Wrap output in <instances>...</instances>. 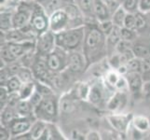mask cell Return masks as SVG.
Wrapping results in <instances>:
<instances>
[{
  "instance_id": "obj_1",
  "label": "cell",
  "mask_w": 150,
  "mask_h": 140,
  "mask_svg": "<svg viewBox=\"0 0 150 140\" xmlns=\"http://www.w3.org/2000/svg\"><path fill=\"white\" fill-rule=\"evenodd\" d=\"M84 38V27L70 29L55 36L56 44L66 50H75L79 46Z\"/></svg>"
},
{
  "instance_id": "obj_2",
  "label": "cell",
  "mask_w": 150,
  "mask_h": 140,
  "mask_svg": "<svg viewBox=\"0 0 150 140\" xmlns=\"http://www.w3.org/2000/svg\"><path fill=\"white\" fill-rule=\"evenodd\" d=\"M49 24V20L42 9H35L32 11V16H31L30 21V25L32 26L33 30L41 35L47 32Z\"/></svg>"
},
{
  "instance_id": "obj_3",
  "label": "cell",
  "mask_w": 150,
  "mask_h": 140,
  "mask_svg": "<svg viewBox=\"0 0 150 140\" xmlns=\"http://www.w3.org/2000/svg\"><path fill=\"white\" fill-rule=\"evenodd\" d=\"M69 20L70 19L64 9H57L51 14L50 20V26L51 30L55 33L62 32V30L64 28Z\"/></svg>"
},
{
  "instance_id": "obj_4",
  "label": "cell",
  "mask_w": 150,
  "mask_h": 140,
  "mask_svg": "<svg viewBox=\"0 0 150 140\" xmlns=\"http://www.w3.org/2000/svg\"><path fill=\"white\" fill-rule=\"evenodd\" d=\"M55 43V36L50 32H45L40 35L38 42V48L40 53L49 54L52 51Z\"/></svg>"
},
{
  "instance_id": "obj_5",
  "label": "cell",
  "mask_w": 150,
  "mask_h": 140,
  "mask_svg": "<svg viewBox=\"0 0 150 140\" xmlns=\"http://www.w3.org/2000/svg\"><path fill=\"white\" fill-rule=\"evenodd\" d=\"M103 33L100 29H91L86 38V46L91 50H95L100 47L103 40Z\"/></svg>"
},
{
  "instance_id": "obj_6",
  "label": "cell",
  "mask_w": 150,
  "mask_h": 140,
  "mask_svg": "<svg viewBox=\"0 0 150 140\" xmlns=\"http://www.w3.org/2000/svg\"><path fill=\"white\" fill-rule=\"evenodd\" d=\"M32 12L26 9H20L18 11L13 15V28L22 29L28 25L31 21Z\"/></svg>"
},
{
  "instance_id": "obj_7",
  "label": "cell",
  "mask_w": 150,
  "mask_h": 140,
  "mask_svg": "<svg viewBox=\"0 0 150 140\" xmlns=\"http://www.w3.org/2000/svg\"><path fill=\"white\" fill-rule=\"evenodd\" d=\"M31 128V123L26 119H19L11 123V134L14 136L27 133Z\"/></svg>"
},
{
  "instance_id": "obj_8",
  "label": "cell",
  "mask_w": 150,
  "mask_h": 140,
  "mask_svg": "<svg viewBox=\"0 0 150 140\" xmlns=\"http://www.w3.org/2000/svg\"><path fill=\"white\" fill-rule=\"evenodd\" d=\"M68 65L72 71L79 72L84 68L85 66V58L81 53H74L69 56Z\"/></svg>"
},
{
  "instance_id": "obj_9",
  "label": "cell",
  "mask_w": 150,
  "mask_h": 140,
  "mask_svg": "<svg viewBox=\"0 0 150 140\" xmlns=\"http://www.w3.org/2000/svg\"><path fill=\"white\" fill-rule=\"evenodd\" d=\"M39 111L42 112L46 118H52L56 115V105L53 100L51 99H44L38 106Z\"/></svg>"
},
{
  "instance_id": "obj_10",
  "label": "cell",
  "mask_w": 150,
  "mask_h": 140,
  "mask_svg": "<svg viewBox=\"0 0 150 140\" xmlns=\"http://www.w3.org/2000/svg\"><path fill=\"white\" fill-rule=\"evenodd\" d=\"M49 66L47 62H45L44 60L39 59L37 61V63L34 65V74L35 76L38 77V80H46L49 77Z\"/></svg>"
},
{
  "instance_id": "obj_11",
  "label": "cell",
  "mask_w": 150,
  "mask_h": 140,
  "mask_svg": "<svg viewBox=\"0 0 150 140\" xmlns=\"http://www.w3.org/2000/svg\"><path fill=\"white\" fill-rule=\"evenodd\" d=\"M27 38V33H25L22 29L13 28L7 31L6 34V40L8 42H23L26 41Z\"/></svg>"
},
{
  "instance_id": "obj_12",
  "label": "cell",
  "mask_w": 150,
  "mask_h": 140,
  "mask_svg": "<svg viewBox=\"0 0 150 140\" xmlns=\"http://www.w3.org/2000/svg\"><path fill=\"white\" fill-rule=\"evenodd\" d=\"M47 64L49 66V69L53 71V72H57L61 70L64 67V62L63 59L59 56V54L57 53H50L48 54V58H47Z\"/></svg>"
},
{
  "instance_id": "obj_13",
  "label": "cell",
  "mask_w": 150,
  "mask_h": 140,
  "mask_svg": "<svg viewBox=\"0 0 150 140\" xmlns=\"http://www.w3.org/2000/svg\"><path fill=\"white\" fill-rule=\"evenodd\" d=\"M108 121L117 131L120 132H125L129 123L126 116H108Z\"/></svg>"
},
{
  "instance_id": "obj_14",
  "label": "cell",
  "mask_w": 150,
  "mask_h": 140,
  "mask_svg": "<svg viewBox=\"0 0 150 140\" xmlns=\"http://www.w3.org/2000/svg\"><path fill=\"white\" fill-rule=\"evenodd\" d=\"M93 10L100 21H105L109 17V9L101 0H93Z\"/></svg>"
},
{
  "instance_id": "obj_15",
  "label": "cell",
  "mask_w": 150,
  "mask_h": 140,
  "mask_svg": "<svg viewBox=\"0 0 150 140\" xmlns=\"http://www.w3.org/2000/svg\"><path fill=\"white\" fill-rule=\"evenodd\" d=\"M129 86L132 92H139L143 87V80L137 72H131L129 77Z\"/></svg>"
},
{
  "instance_id": "obj_16",
  "label": "cell",
  "mask_w": 150,
  "mask_h": 140,
  "mask_svg": "<svg viewBox=\"0 0 150 140\" xmlns=\"http://www.w3.org/2000/svg\"><path fill=\"white\" fill-rule=\"evenodd\" d=\"M0 28L7 32L13 28V16L8 12H2L0 16Z\"/></svg>"
},
{
  "instance_id": "obj_17",
  "label": "cell",
  "mask_w": 150,
  "mask_h": 140,
  "mask_svg": "<svg viewBox=\"0 0 150 140\" xmlns=\"http://www.w3.org/2000/svg\"><path fill=\"white\" fill-rule=\"evenodd\" d=\"M126 15H127V13H126V10L124 9V8L120 7L115 12L113 13V17H112L113 23L115 25H117V26L123 27Z\"/></svg>"
},
{
  "instance_id": "obj_18",
  "label": "cell",
  "mask_w": 150,
  "mask_h": 140,
  "mask_svg": "<svg viewBox=\"0 0 150 140\" xmlns=\"http://www.w3.org/2000/svg\"><path fill=\"white\" fill-rule=\"evenodd\" d=\"M132 51L135 57L140 59L150 56V48L144 44H135L132 47Z\"/></svg>"
},
{
  "instance_id": "obj_19",
  "label": "cell",
  "mask_w": 150,
  "mask_h": 140,
  "mask_svg": "<svg viewBox=\"0 0 150 140\" xmlns=\"http://www.w3.org/2000/svg\"><path fill=\"white\" fill-rule=\"evenodd\" d=\"M121 27L114 25V28L110 32V34L108 35L107 38V42L108 44H110L112 46L117 45L120 41L121 40Z\"/></svg>"
},
{
  "instance_id": "obj_20",
  "label": "cell",
  "mask_w": 150,
  "mask_h": 140,
  "mask_svg": "<svg viewBox=\"0 0 150 140\" xmlns=\"http://www.w3.org/2000/svg\"><path fill=\"white\" fill-rule=\"evenodd\" d=\"M103 97V91L102 88L98 85H94L89 91V99L91 103L97 104L99 103Z\"/></svg>"
},
{
  "instance_id": "obj_21",
  "label": "cell",
  "mask_w": 150,
  "mask_h": 140,
  "mask_svg": "<svg viewBox=\"0 0 150 140\" xmlns=\"http://www.w3.org/2000/svg\"><path fill=\"white\" fill-rule=\"evenodd\" d=\"M133 125L139 131H147L149 129V122L146 117L137 116L133 119Z\"/></svg>"
},
{
  "instance_id": "obj_22",
  "label": "cell",
  "mask_w": 150,
  "mask_h": 140,
  "mask_svg": "<svg viewBox=\"0 0 150 140\" xmlns=\"http://www.w3.org/2000/svg\"><path fill=\"white\" fill-rule=\"evenodd\" d=\"M22 88V80L19 79V77H11L7 81V89L8 92H13L19 91Z\"/></svg>"
},
{
  "instance_id": "obj_23",
  "label": "cell",
  "mask_w": 150,
  "mask_h": 140,
  "mask_svg": "<svg viewBox=\"0 0 150 140\" xmlns=\"http://www.w3.org/2000/svg\"><path fill=\"white\" fill-rule=\"evenodd\" d=\"M124 99V95H122V93H120L117 92L116 93L115 95H114L109 103H108V109L110 110H117L118 107H120V105H122V100Z\"/></svg>"
},
{
  "instance_id": "obj_24",
  "label": "cell",
  "mask_w": 150,
  "mask_h": 140,
  "mask_svg": "<svg viewBox=\"0 0 150 140\" xmlns=\"http://www.w3.org/2000/svg\"><path fill=\"white\" fill-rule=\"evenodd\" d=\"M34 92V83H32L31 81L24 83V85L20 89L21 99H26V98L31 97Z\"/></svg>"
},
{
  "instance_id": "obj_25",
  "label": "cell",
  "mask_w": 150,
  "mask_h": 140,
  "mask_svg": "<svg viewBox=\"0 0 150 140\" xmlns=\"http://www.w3.org/2000/svg\"><path fill=\"white\" fill-rule=\"evenodd\" d=\"M32 104L31 102H28L26 100H20L17 104V112L21 115H26V114L30 113L32 110Z\"/></svg>"
},
{
  "instance_id": "obj_26",
  "label": "cell",
  "mask_w": 150,
  "mask_h": 140,
  "mask_svg": "<svg viewBox=\"0 0 150 140\" xmlns=\"http://www.w3.org/2000/svg\"><path fill=\"white\" fill-rule=\"evenodd\" d=\"M128 67V71L130 72H141V67H142V61L140 58H137V57H134L132 60H130L126 64Z\"/></svg>"
},
{
  "instance_id": "obj_27",
  "label": "cell",
  "mask_w": 150,
  "mask_h": 140,
  "mask_svg": "<svg viewBox=\"0 0 150 140\" xmlns=\"http://www.w3.org/2000/svg\"><path fill=\"white\" fill-rule=\"evenodd\" d=\"M60 107H61V109L66 113L72 112L74 110V107H75L73 101H72V99L69 97L62 98L61 102H60Z\"/></svg>"
},
{
  "instance_id": "obj_28",
  "label": "cell",
  "mask_w": 150,
  "mask_h": 140,
  "mask_svg": "<svg viewBox=\"0 0 150 140\" xmlns=\"http://www.w3.org/2000/svg\"><path fill=\"white\" fill-rule=\"evenodd\" d=\"M46 126L43 122H37L35 125L31 129V134H32L33 139H39L41 134H43V132L45 131Z\"/></svg>"
},
{
  "instance_id": "obj_29",
  "label": "cell",
  "mask_w": 150,
  "mask_h": 140,
  "mask_svg": "<svg viewBox=\"0 0 150 140\" xmlns=\"http://www.w3.org/2000/svg\"><path fill=\"white\" fill-rule=\"evenodd\" d=\"M1 59L4 62H6V63H12V62H14L17 58L12 54V53L10 51L8 48V46L7 45V46L1 47Z\"/></svg>"
},
{
  "instance_id": "obj_30",
  "label": "cell",
  "mask_w": 150,
  "mask_h": 140,
  "mask_svg": "<svg viewBox=\"0 0 150 140\" xmlns=\"http://www.w3.org/2000/svg\"><path fill=\"white\" fill-rule=\"evenodd\" d=\"M17 76L23 83L30 82L31 80H32V73H31V71L28 68H20L19 72L17 73Z\"/></svg>"
},
{
  "instance_id": "obj_31",
  "label": "cell",
  "mask_w": 150,
  "mask_h": 140,
  "mask_svg": "<svg viewBox=\"0 0 150 140\" xmlns=\"http://www.w3.org/2000/svg\"><path fill=\"white\" fill-rule=\"evenodd\" d=\"M128 29L131 30H135L136 29V22H135V15L132 13H128L125 17V21H124V26Z\"/></svg>"
},
{
  "instance_id": "obj_32",
  "label": "cell",
  "mask_w": 150,
  "mask_h": 140,
  "mask_svg": "<svg viewBox=\"0 0 150 140\" xmlns=\"http://www.w3.org/2000/svg\"><path fill=\"white\" fill-rule=\"evenodd\" d=\"M114 24L112 21H108V20H105V21H101L100 23V30L103 34H106L107 36L110 34V32L112 31V29L114 28Z\"/></svg>"
},
{
  "instance_id": "obj_33",
  "label": "cell",
  "mask_w": 150,
  "mask_h": 140,
  "mask_svg": "<svg viewBox=\"0 0 150 140\" xmlns=\"http://www.w3.org/2000/svg\"><path fill=\"white\" fill-rule=\"evenodd\" d=\"M79 6L83 12L90 13L93 9V0H79Z\"/></svg>"
},
{
  "instance_id": "obj_34",
  "label": "cell",
  "mask_w": 150,
  "mask_h": 140,
  "mask_svg": "<svg viewBox=\"0 0 150 140\" xmlns=\"http://www.w3.org/2000/svg\"><path fill=\"white\" fill-rule=\"evenodd\" d=\"M139 0H125L123 3L124 9L128 12H132L138 7Z\"/></svg>"
},
{
  "instance_id": "obj_35",
  "label": "cell",
  "mask_w": 150,
  "mask_h": 140,
  "mask_svg": "<svg viewBox=\"0 0 150 140\" xmlns=\"http://www.w3.org/2000/svg\"><path fill=\"white\" fill-rule=\"evenodd\" d=\"M131 47H132V43L130 40H125V39H121L120 42L117 44V50L118 53H124L128 50H131Z\"/></svg>"
},
{
  "instance_id": "obj_36",
  "label": "cell",
  "mask_w": 150,
  "mask_h": 140,
  "mask_svg": "<svg viewBox=\"0 0 150 140\" xmlns=\"http://www.w3.org/2000/svg\"><path fill=\"white\" fill-rule=\"evenodd\" d=\"M42 95L39 92H38L37 90H35V92H34V93L32 95V96L30 97V102H31V104L34 106V107H38L39 104L41 103V101H42Z\"/></svg>"
},
{
  "instance_id": "obj_37",
  "label": "cell",
  "mask_w": 150,
  "mask_h": 140,
  "mask_svg": "<svg viewBox=\"0 0 150 140\" xmlns=\"http://www.w3.org/2000/svg\"><path fill=\"white\" fill-rule=\"evenodd\" d=\"M66 14L68 15L69 19H76L77 18V8L73 5H69L64 8Z\"/></svg>"
},
{
  "instance_id": "obj_38",
  "label": "cell",
  "mask_w": 150,
  "mask_h": 140,
  "mask_svg": "<svg viewBox=\"0 0 150 140\" xmlns=\"http://www.w3.org/2000/svg\"><path fill=\"white\" fill-rule=\"evenodd\" d=\"M133 30L128 29L126 27H121V38L125 39V40H132L134 38L133 35Z\"/></svg>"
},
{
  "instance_id": "obj_39",
  "label": "cell",
  "mask_w": 150,
  "mask_h": 140,
  "mask_svg": "<svg viewBox=\"0 0 150 140\" xmlns=\"http://www.w3.org/2000/svg\"><path fill=\"white\" fill-rule=\"evenodd\" d=\"M135 22H136V29H142L146 24V21L141 13L135 14Z\"/></svg>"
},
{
  "instance_id": "obj_40",
  "label": "cell",
  "mask_w": 150,
  "mask_h": 140,
  "mask_svg": "<svg viewBox=\"0 0 150 140\" xmlns=\"http://www.w3.org/2000/svg\"><path fill=\"white\" fill-rule=\"evenodd\" d=\"M62 5H63V0H50L49 4L47 5V9L48 10H55L58 9Z\"/></svg>"
},
{
  "instance_id": "obj_41",
  "label": "cell",
  "mask_w": 150,
  "mask_h": 140,
  "mask_svg": "<svg viewBox=\"0 0 150 140\" xmlns=\"http://www.w3.org/2000/svg\"><path fill=\"white\" fill-rule=\"evenodd\" d=\"M138 9L144 13L150 11V0H139Z\"/></svg>"
},
{
  "instance_id": "obj_42",
  "label": "cell",
  "mask_w": 150,
  "mask_h": 140,
  "mask_svg": "<svg viewBox=\"0 0 150 140\" xmlns=\"http://www.w3.org/2000/svg\"><path fill=\"white\" fill-rule=\"evenodd\" d=\"M141 72L144 75L150 73V56L144 58L142 61V67H141Z\"/></svg>"
},
{
  "instance_id": "obj_43",
  "label": "cell",
  "mask_w": 150,
  "mask_h": 140,
  "mask_svg": "<svg viewBox=\"0 0 150 140\" xmlns=\"http://www.w3.org/2000/svg\"><path fill=\"white\" fill-rule=\"evenodd\" d=\"M14 119V112L11 110V108L8 107L3 113V121L5 122H11Z\"/></svg>"
},
{
  "instance_id": "obj_44",
  "label": "cell",
  "mask_w": 150,
  "mask_h": 140,
  "mask_svg": "<svg viewBox=\"0 0 150 140\" xmlns=\"http://www.w3.org/2000/svg\"><path fill=\"white\" fill-rule=\"evenodd\" d=\"M106 6L108 9H109L110 13H114L118 8H120L116 0H106Z\"/></svg>"
},
{
  "instance_id": "obj_45",
  "label": "cell",
  "mask_w": 150,
  "mask_h": 140,
  "mask_svg": "<svg viewBox=\"0 0 150 140\" xmlns=\"http://www.w3.org/2000/svg\"><path fill=\"white\" fill-rule=\"evenodd\" d=\"M0 102H1V107L4 106V104L8 101V89H6L5 87H2L1 86V89H0Z\"/></svg>"
},
{
  "instance_id": "obj_46",
  "label": "cell",
  "mask_w": 150,
  "mask_h": 140,
  "mask_svg": "<svg viewBox=\"0 0 150 140\" xmlns=\"http://www.w3.org/2000/svg\"><path fill=\"white\" fill-rule=\"evenodd\" d=\"M117 80H118L117 75L116 73H114V72H110V73H108L106 76V81L110 85H116Z\"/></svg>"
},
{
  "instance_id": "obj_47",
  "label": "cell",
  "mask_w": 150,
  "mask_h": 140,
  "mask_svg": "<svg viewBox=\"0 0 150 140\" xmlns=\"http://www.w3.org/2000/svg\"><path fill=\"white\" fill-rule=\"evenodd\" d=\"M37 91L39 92L42 95H50L51 93V91L49 87L44 86V85H39L37 87Z\"/></svg>"
},
{
  "instance_id": "obj_48",
  "label": "cell",
  "mask_w": 150,
  "mask_h": 140,
  "mask_svg": "<svg viewBox=\"0 0 150 140\" xmlns=\"http://www.w3.org/2000/svg\"><path fill=\"white\" fill-rule=\"evenodd\" d=\"M115 86L117 88V89H121L122 90L127 86V81H126L125 79H124V77H120V79L117 80Z\"/></svg>"
},
{
  "instance_id": "obj_49",
  "label": "cell",
  "mask_w": 150,
  "mask_h": 140,
  "mask_svg": "<svg viewBox=\"0 0 150 140\" xmlns=\"http://www.w3.org/2000/svg\"><path fill=\"white\" fill-rule=\"evenodd\" d=\"M9 137V134L8 131L7 130L6 128H2L0 129V139L1 140H5V139H8Z\"/></svg>"
},
{
  "instance_id": "obj_50",
  "label": "cell",
  "mask_w": 150,
  "mask_h": 140,
  "mask_svg": "<svg viewBox=\"0 0 150 140\" xmlns=\"http://www.w3.org/2000/svg\"><path fill=\"white\" fill-rule=\"evenodd\" d=\"M144 95L146 97H150V83H146L144 86Z\"/></svg>"
},
{
  "instance_id": "obj_51",
  "label": "cell",
  "mask_w": 150,
  "mask_h": 140,
  "mask_svg": "<svg viewBox=\"0 0 150 140\" xmlns=\"http://www.w3.org/2000/svg\"><path fill=\"white\" fill-rule=\"evenodd\" d=\"M117 70H118V72H120V73H121V74H125V73H127V72H128V67H127V65H121L117 68Z\"/></svg>"
},
{
  "instance_id": "obj_52",
  "label": "cell",
  "mask_w": 150,
  "mask_h": 140,
  "mask_svg": "<svg viewBox=\"0 0 150 140\" xmlns=\"http://www.w3.org/2000/svg\"><path fill=\"white\" fill-rule=\"evenodd\" d=\"M99 134H98L97 133H94V132H91L89 134H88V137L87 139H99Z\"/></svg>"
},
{
  "instance_id": "obj_53",
  "label": "cell",
  "mask_w": 150,
  "mask_h": 140,
  "mask_svg": "<svg viewBox=\"0 0 150 140\" xmlns=\"http://www.w3.org/2000/svg\"><path fill=\"white\" fill-rule=\"evenodd\" d=\"M25 1H29V0H25Z\"/></svg>"
}]
</instances>
